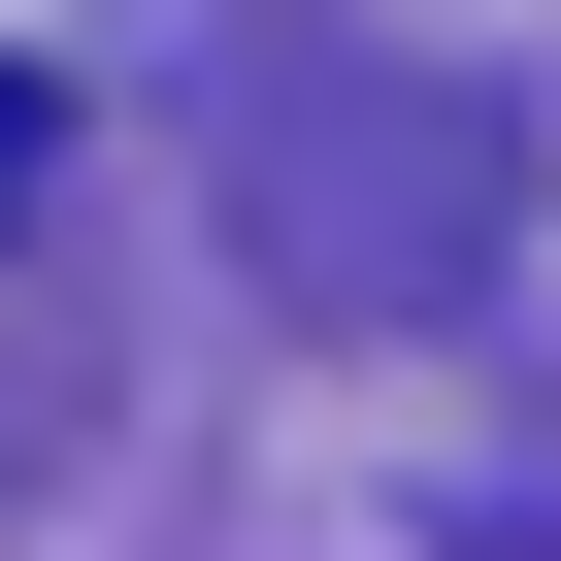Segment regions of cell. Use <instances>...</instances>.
I'll return each mask as SVG.
<instances>
[{
    "label": "cell",
    "mask_w": 561,
    "mask_h": 561,
    "mask_svg": "<svg viewBox=\"0 0 561 561\" xmlns=\"http://www.w3.org/2000/svg\"><path fill=\"white\" fill-rule=\"evenodd\" d=\"M231 231H264V298H495V133L462 67L397 34H231Z\"/></svg>",
    "instance_id": "cell-1"
},
{
    "label": "cell",
    "mask_w": 561,
    "mask_h": 561,
    "mask_svg": "<svg viewBox=\"0 0 561 561\" xmlns=\"http://www.w3.org/2000/svg\"><path fill=\"white\" fill-rule=\"evenodd\" d=\"M0 165H34V100H0Z\"/></svg>",
    "instance_id": "cell-2"
}]
</instances>
